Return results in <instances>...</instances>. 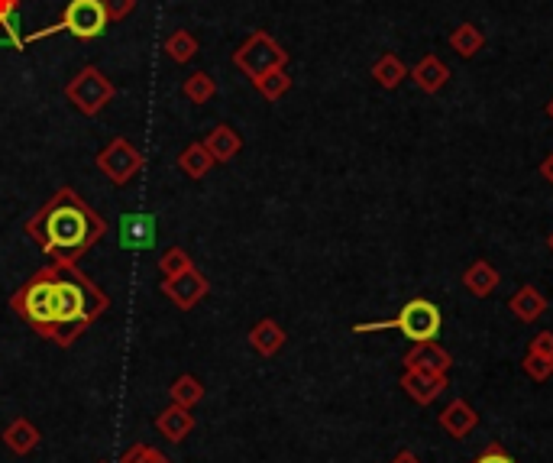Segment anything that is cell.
<instances>
[{"label":"cell","mask_w":553,"mask_h":463,"mask_svg":"<svg viewBox=\"0 0 553 463\" xmlns=\"http://www.w3.org/2000/svg\"><path fill=\"white\" fill-rule=\"evenodd\" d=\"M256 91L262 94V98H269V101H279L282 94L292 88V78L285 75V68H272V72H266L262 78L253 81Z\"/></svg>","instance_id":"d6986e66"},{"label":"cell","mask_w":553,"mask_h":463,"mask_svg":"<svg viewBox=\"0 0 553 463\" xmlns=\"http://www.w3.org/2000/svg\"><path fill=\"white\" fill-rule=\"evenodd\" d=\"M511 311L521 318V321H537L547 311V302H544V295L534 289V285H524V289L511 298Z\"/></svg>","instance_id":"2e32d148"},{"label":"cell","mask_w":553,"mask_h":463,"mask_svg":"<svg viewBox=\"0 0 553 463\" xmlns=\"http://www.w3.org/2000/svg\"><path fill=\"white\" fill-rule=\"evenodd\" d=\"M165 56H169L175 65H188L191 59L198 56V39L191 30H175L169 33V39H165Z\"/></svg>","instance_id":"5bb4252c"},{"label":"cell","mask_w":553,"mask_h":463,"mask_svg":"<svg viewBox=\"0 0 553 463\" xmlns=\"http://www.w3.org/2000/svg\"><path fill=\"white\" fill-rule=\"evenodd\" d=\"M528 353H541V357H550V360H553V334H550V331L537 334V337L531 340Z\"/></svg>","instance_id":"484cf974"},{"label":"cell","mask_w":553,"mask_h":463,"mask_svg":"<svg viewBox=\"0 0 553 463\" xmlns=\"http://www.w3.org/2000/svg\"><path fill=\"white\" fill-rule=\"evenodd\" d=\"M282 331L279 328H275V324L272 321H266V324H259V328L253 331V344L262 350V353H272V350H279L282 347Z\"/></svg>","instance_id":"ffe728a7"},{"label":"cell","mask_w":553,"mask_h":463,"mask_svg":"<svg viewBox=\"0 0 553 463\" xmlns=\"http://www.w3.org/2000/svg\"><path fill=\"white\" fill-rule=\"evenodd\" d=\"M392 463H421V460H418V454H411V451H402V454H398V457H395Z\"/></svg>","instance_id":"83f0119b"},{"label":"cell","mask_w":553,"mask_h":463,"mask_svg":"<svg viewBox=\"0 0 553 463\" xmlns=\"http://www.w3.org/2000/svg\"><path fill=\"white\" fill-rule=\"evenodd\" d=\"M26 234H30L49 256H55V260L72 263L104 234V221L94 214V208H88V201L78 192L62 188V192H55V198L33 217Z\"/></svg>","instance_id":"7a4b0ae2"},{"label":"cell","mask_w":553,"mask_h":463,"mask_svg":"<svg viewBox=\"0 0 553 463\" xmlns=\"http://www.w3.org/2000/svg\"><path fill=\"white\" fill-rule=\"evenodd\" d=\"M178 166H182L185 175H191V179H201V175L211 172V166H217V162L211 159V153H207L204 143H191L182 156H178Z\"/></svg>","instance_id":"e0dca14e"},{"label":"cell","mask_w":553,"mask_h":463,"mask_svg":"<svg viewBox=\"0 0 553 463\" xmlns=\"http://www.w3.org/2000/svg\"><path fill=\"white\" fill-rule=\"evenodd\" d=\"M544 175H547V179L553 182V156H550V159L544 162Z\"/></svg>","instance_id":"f1b7e54d"},{"label":"cell","mask_w":553,"mask_h":463,"mask_svg":"<svg viewBox=\"0 0 553 463\" xmlns=\"http://www.w3.org/2000/svg\"><path fill=\"white\" fill-rule=\"evenodd\" d=\"M473 463H518V460L511 457L499 441H492V444L486 447V451H482Z\"/></svg>","instance_id":"cb8c5ba5"},{"label":"cell","mask_w":553,"mask_h":463,"mask_svg":"<svg viewBox=\"0 0 553 463\" xmlns=\"http://www.w3.org/2000/svg\"><path fill=\"white\" fill-rule=\"evenodd\" d=\"M463 285L473 295H479V298H486V295H492V289L499 285V272H495L486 260H479V263H473L466 269V276H463Z\"/></svg>","instance_id":"9a60e30c"},{"label":"cell","mask_w":553,"mask_h":463,"mask_svg":"<svg viewBox=\"0 0 553 463\" xmlns=\"http://www.w3.org/2000/svg\"><path fill=\"white\" fill-rule=\"evenodd\" d=\"M204 146H207V153H211V159H214V162H230L233 156L240 153L243 140H240V133L233 130V127L220 124V127H214L211 133H207Z\"/></svg>","instance_id":"7c38bea8"},{"label":"cell","mask_w":553,"mask_h":463,"mask_svg":"<svg viewBox=\"0 0 553 463\" xmlns=\"http://www.w3.org/2000/svg\"><path fill=\"white\" fill-rule=\"evenodd\" d=\"M114 81H110L98 65H85L81 72L68 81L65 85V98L68 104L75 107L78 114H85V117H98L104 107L114 101Z\"/></svg>","instance_id":"277c9868"},{"label":"cell","mask_w":553,"mask_h":463,"mask_svg":"<svg viewBox=\"0 0 553 463\" xmlns=\"http://www.w3.org/2000/svg\"><path fill=\"white\" fill-rule=\"evenodd\" d=\"M107 10V20H127L136 10V0H101Z\"/></svg>","instance_id":"603a6c76"},{"label":"cell","mask_w":553,"mask_h":463,"mask_svg":"<svg viewBox=\"0 0 553 463\" xmlns=\"http://www.w3.org/2000/svg\"><path fill=\"white\" fill-rule=\"evenodd\" d=\"M437 421H440V428H444V434H450L453 441H463V438H469V434L476 431L479 415H476V408L469 405L466 399H453L444 412L437 415Z\"/></svg>","instance_id":"30bf717a"},{"label":"cell","mask_w":553,"mask_h":463,"mask_svg":"<svg viewBox=\"0 0 553 463\" xmlns=\"http://www.w3.org/2000/svg\"><path fill=\"white\" fill-rule=\"evenodd\" d=\"M550 250H553V237H550Z\"/></svg>","instance_id":"f546056e"},{"label":"cell","mask_w":553,"mask_h":463,"mask_svg":"<svg viewBox=\"0 0 553 463\" xmlns=\"http://www.w3.org/2000/svg\"><path fill=\"white\" fill-rule=\"evenodd\" d=\"M402 389L418 405H431L444 396L447 389V373H427V370H405L402 376Z\"/></svg>","instance_id":"ba28073f"},{"label":"cell","mask_w":553,"mask_h":463,"mask_svg":"<svg viewBox=\"0 0 553 463\" xmlns=\"http://www.w3.org/2000/svg\"><path fill=\"white\" fill-rule=\"evenodd\" d=\"M156 217L152 214H123L120 217V247L123 250H146L156 243Z\"/></svg>","instance_id":"9c48e42d"},{"label":"cell","mask_w":553,"mask_h":463,"mask_svg":"<svg viewBox=\"0 0 553 463\" xmlns=\"http://www.w3.org/2000/svg\"><path fill=\"white\" fill-rule=\"evenodd\" d=\"M162 269L169 272V279L178 276V272H185L188 269V256L182 250H172V253H165V260H162Z\"/></svg>","instance_id":"d4e9b609"},{"label":"cell","mask_w":553,"mask_h":463,"mask_svg":"<svg viewBox=\"0 0 553 463\" xmlns=\"http://www.w3.org/2000/svg\"><path fill=\"white\" fill-rule=\"evenodd\" d=\"M17 10H20V0H0V20L13 17Z\"/></svg>","instance_id":"4316f807"},{"label":"cell","mask_w":553,"mask_h":463,"mask_svg":"<svg viewBox=\"0 0 553 463\" xmlns=\"http://www.w3.org/2000/svg\"><path fill=\"white\" fill-rule=\"evenodd\" d=\"M402 331L408 340L414 344H427V340H434L444 328V315H440V308L434 302H427V298H411L408 305H402V311L392 318V321H376V324H356V334H366V331Z\"/></svg>","instance_id":"3957f363"},{"label":"cell","mask_w":553,"mask_h":463,"mask_svg":"<svg viewBox=\"0 0 553 463\" xmlns=\"http://www.w3.org/2000/svg\"><path fill=\"white\" fill-rule=\"evenodd\" d=\"M13 308L43 337L68 344L107 308V298L81 272L43 269L23 285L20 295L13 298Z\"/></svg>","instance_id":"6da1fadb"},{"label":"cell","mask_w":553,"mask_h":463,"mask_svg":"<svg viewBox=\"0 0 553 463\" xmlns=\"http://www.w3.org/2000/svg\"><path fill=\"white\" fill-rule=\"evenodd\" d=\"M450 353L437 344V340H427V344H414L405 357V370H427V373H447L450 370Z\"/></svg>","instance_id":"8fae6325"},{"label":"cell","mask_w":553,"mask_h":463,"mask_svg":"<svg viewBox=\"0 0 553 463\" xmlns=\"http://www.w3.org/2000/svg\"><path fill=\"white\" fill-rule=\"evenodd\" d=\"M98 169L107 175L114 185H127L136 172L143 169V153L136 149L130 140H123V136H117V140H110L101 153H98Z\"/></svg>","instance_id":"52a82bcc"},{"label":"cell","mask_w":553,"mask_h":463,"mask_svg":"<svg viewBox=\"0 0 553 463\" xmlns=\"http://www.w3.org/2000/svg\"><path fill=\"white\" fill-rule=\"evenodd\" d=\"M285 62H288V52L275 43L269 33H253L237 52H233V65L250 75L253 81L272 72V68H285Z\"/></svg>","instance_id":"5b68a950"},{"label":"cell","mask_w":553,"mask_h":463,"mask_svg":"<svg viewBox=\"0 0 553 463\" xmlns=\"http://www.w3.org/2000/svg\"><path fill=\"white\" fill-rule=\"evenodd\" d=\"M182 94H185L191 104H207L217 94V81L207 75V72H195V75L185 78Z\"/></svg>","instance_id":"ac0fdd59"},{"label":"cell","mask_w":553,"mask_h":463,"mask_svg":"<svg viewBox=\"0 0 553 463\" xmlns=\"http://www.w3.org/2000/svg\"><path fill=\"white\" fill-rule=\"evenodd\" d=\"M524 373H528L534 383H544V379L553 376V360L541 357V353H528V357H524Z\"/></svg>","instance_id":"44dd1931"},{"label":"cell","mask_w":553,"mask_h":463,"mask_svg":"<svg viewBox=\"0 0 553 463\" xmlns=\"http://www.w3.org/2000/svg\"><path fill=\"white\" fill-rule=\"evenodd\" d=\"M107 10L101 0H68V7L62 10L59 26L65 33H72L75 39H98L107 30Z\"/></svg>","instance_id":"8992f818"},{"label":"cell","mask_w":553,"mask_h":463,"mask_svg":"<svg viewBox=\"0 0 553 463\" xmlns=\"http://www.w3.org/2000/svg\"><path fill=\"white\" fill-rule=\"evenodd\" d=\"M204 289H207V285L201 282V276H195V272H191V269H185V272H178V276H172L169 279V285H165V292H169L172 298H175V302L178 305H195L198 302V298L204 295Z\"/></svg>","instance_id":"4fadbf2b"},{"label":"cell","mask_w":553,"mask_h":463,"mask_svg":"<svg viewBox=\"0 0 553 463\" xmlns=\"http://www.w3.org/2000/svg\"><path fill=\"white\" fill-rule=\"evenodd\" d=\"M0 46H10V49H23V36H20V23H17V13L7 20H0Z\"/></svg>","instance_id":"7402d4cb"}]
</instances>
